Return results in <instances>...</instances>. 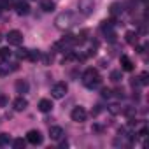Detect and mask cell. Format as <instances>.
<instances>
[{
	"label": "cell",
	"instance_id": "obj_25",
	"mask_svg": "<svg viewBox=\"0 0 149 149\" xmlns=\"http://www.w3.org/2000/svg\"><path fill=\"white\" fill-rule=\"evenodd\" d=\"M102 97H104V98H111V97H112V91L107 90V88H104V90H102Z\"/></svg>",
	"mask_w": 149,
	"mask_h": 149
},
{
	"label": "cell",
	"instance_id": "obj_14",
	"mask_svg": "<svg viewBox=\"0 0 149 149\" xmlns=\"http://www.w3.org/2000/svg\"><path fill=\"white\" fill-rule=\"evenodd\" d=\"M40 9L44 13H53L54 11V2H53V0H42V2H40Z\"/></svg>",
	"mask_w": 149,
	"mask_h": 149
},
{
	"label": "cell",
	"instance_id": "obj_21",
	"mask_svg": "<svg viewBox=\"0 0 149 149\" xmlns=\"http://www.w3.org/2000/svg\"><path fill=\"white\" fill-rule=\"evenodd\" d=\"M147 77H149V74H147V72H142V74H140V77H139V84L146 86V84L149 83V79H147Z\"/></svg>",
	"mask_w": 149,
	"mask_h": 149
},
{
	"label": "cell",
	"instance_id": "obj_18",
	"mask_svg": "<svg viewBox=\"0 0 149 149\" xmlns=\"http://www.w3.org/2000/svg\"><path fill=\"white\" fill-rule=\"evenodd\" d=\"M11 144V135L9 133H0V146H9Z\"/></svg>",
	"mask_w": 149,
	"mask_h": 149
},
{
	"label": "cell",
	"instance_id": "obj_4",
	"mask_svg": "<svg viewBox=\"0 0 149 149\" xmlns=\"http://www.w3.org/2000/svg\"><path fill=\"white\" fill-rule=\"evenodd\" d=\"M70 118H72V121H76V123H83V121H86L88 112H86L84 107H74L72 112H70Z\"/></svg>",
	"mask_w": 149,
	"mask_h": 149
},
{
	"label": "cell",
	"instance_id": "obj_24",
	"mask_svg": "<svg viewBox=\"0 0 149 149\" xmlns=\"http://www.w3.org/2000/svg\"><path fill=\"white\" fill-rule=\"evenodd\" d=\"M13 146H14L16 149H21V147H25V140H23V139H16V140L13 142Z\"/></svg>",
	"mask_w": 149,
	"mask_h": 149
},
{
	"label": "cell",
	"instance_id": "obj_17",
	"mask_svg": "<svg viewBox=\"0 0 149 149\" xmlns=\"http://www.w3.org/2000/svg\"><path fill=\"white\" fill-rule=\"evenodd\" d=\"M109 79H111L112 83H119V81L123 79V76H121V70H112V72H111V76H109Z\"/></svg>",
	"mask_w": 149,
	"mask_h": 149
},
{
	"label": "cell",
	"instance_id": "obj_22",
	"mask_svg": "<svg viewBox=\"0 0 149 149\" xmlns=\"http://www.w3.org/2000/svg\"><path fill=\"white\" fill-rule=\"evenodd\" d=\"M28 53H30V49H19V51L16 53V56H18L19 60H23V58H28Z\"/></svg>",
	"mask_w": 149,
	"mask_h": 149
},
{
	"label": "cell",
	"instance_id": "obj_10",
	"mask_svg": "<svg viewBox=\"0 0 149 149\" xmlns=\"http://www.w3.org/2000/svg\"><path fill=\"white\" fill-rule=\"evenodd\" d=\"M28 90H30V84H28L25 79H18V81H16V91H18V93L25 95V93H28Z\"/></svg>",
	"mask_w": 149,
	"mask_h": 149
},
{
	"label": "cell",
	"instance_id": "obj_15",
	"mask_svg": "<svg viewBox=\"0 0 149 149\" xmlns=\"http://www.w3.org/2000/svg\"><path fill=\"white\" fill-rule=\"evenodd\" d=\"M121 63H123V68H125V70H128V72L133 70V63H132V60H130L128 56L123 54V56H121Z\"/></svg>",
	"mask_w": 149,
	"mask_h": 149
},
{
	"label": "cell",
	"instance_id": "obj_7",
	"mask_svg": "<svg viewBox=\"0 0 149 149\" xmlns=\"http://www.w3.org/2000/svg\"><path fill=\"white\" fill-rule=\"evenodd\" d=\"M26 140L33 146H39V144H42V133L39 130H30L26 133Z\"/></svg>",
	"mask_w": 149,
	"mask_h": 149
},
{
	"label": "cell",
	"instance_id": "obj_19",
	"mask_svg": "<svg viewBox=\"0 0 149 149\" xmlns=\"http://www.w3.org/2000/svg\"><path fill=\"white\" fill-rule=\"evenodd\" d=\"M123 13V7L119 6V4H112V7H111V14L112 16H118V14H121Z\"/></svg>",
	"mask_w": 149,
	"mask_h": 149
},
{
	"label": "cell",
	"instance_id": "obj_1",
	"mask_svg": "<svg viewBox=\"0 0 149 149\" xmlns=\"http://www.w3.org/2000/svg\"><path fill=\"white\" fill-rule=\"evenodd\" d=\"M100 83H102V77H100V74H98L97 68H86L84 70V74H83V84L86 88H90V90L98 88Z\"/></svg>",
	"mask_w": 149,
	"mask_h": 149
},
{
	"label": "cell",
	"instance_id": "obj_8",
	"mask_svg": "<svg viewBox=\"0 0 149 149\" xmlns=\"http://www.w3.org/2000/svg\"><path fill=\"white\" fill-rule=\"evenodd\" d=\"M63 128H60V126H51L49 128V137H51V140H61L63 139Z\"/></svg>",
	"mask_w": 149,
	"mask_h": 149
},
{
	"label": "cell",
	"instance_id": "obj_9",
	"mask_svg": "<svg viewBox=\"0 0 149 149\" xmlns=\"http://www.w3.org/2000/svg\"><path fill=\"white\" fill-rule=\"evenodd\" d=\"M13 107H14V111L21 112V111H25V109L28 107V102H26V98H23V97H18V98L13 102Z\"/></svg>",
	"mask_w": 149,
	"mask_h": 149
},
{
	"label": "cell",
	"instance_id": "obj_5",
	"mask_svg": "<svg viewBox=\"0 0 149 149\" xmlns=\"http://www.w3.org/2000/svg\"><path fill=\"white\" fill-rule=\"evenodd\" d=\"M67 84L65 83H56L53 88H51V95H53V98H63L65 95H67Z\"/></svg>",
	"mask_w": 149,
	"mask_h": 149
},
{
	"label": "cell",
	"instance_id": "obj_26",
	"mask_svg": "<svg viewBox=\"0 0 149 149\" xmlns=\"http://www.w3.org/2000/svg\"><path fill=\"white\" fill-rule=\"evenodd\" d=\"M139 135H140V137H142V139H144V137H146V135H147V128H142V130H140V132H139Z\"/></svg>",
	"mask_w": 149,
	"mask_h": 149
},
{
	"label": "cell",
	"instance_id": "obj_13",
	"mask_svg": "<svg viewBox=\"0 0 149 149\" xmlns=\"http://www.w3.org/2000/svg\"><path fill=\"white\" fill-rule=\"evenodd\" d=\"M51 109H53V102H51V100L42 98V100L39 102V111H42V112H49Z\"/></svg>",
	"mask_w": 149,
	"mask_h": 149
},
{
	"label": "cell",
	"instance_id": "obj_27",
	"mask_svg": "<svg viewBox=\"0 0 149 149\" xmlns=\"http://www.w3.org/2000/svg\"><path fill=\"white\" fill-rule=\"evenodd\" d=\"M0 13H2V6H0Z\"/></svg>",
	"mask_w": 149,
	"mask_h": 149
},
{
	"label": "cell",
	"instance_id": "obj_23",
	"mask_svg": "<svg viewBox=\"0 0 149 149\" xmlns=\"http://www.w3.org/2000/svg\"><path fill=\"white\" fill-rule=\"evenodd\" d=\"M109 111H111L112 114H119V112H121V107H119L118 104H112V105H109Z\"/></svg>",
	"mask_w": 149,
	"mask_h": 149
},
{
	"label": "cell",
	"instance_id": "obj_6",
	"mask_svg": "<svg viewBox=\"0 0 149 149\" xmlns=\"http://www.w3.org/2000/svg\"><path fill=\"white\" fill-rule=\"evenodd\" d=\"M7 40H9L11 46H19V44L23 42V33H21L19 30H11V32L7 33Z\"/></svg>",
	"mask_w": 149,
	"mask_h": 149
},
{
	"label": "cell",
	"instance_id": "obj_16",
	"mask_svg": "<svg viewBox=\"0 0 149 149\" xmlns=\"http://www.w3.org/2000/svg\"><path fill=\"white\" fill-rule=\"evenodd\" d=\"M137 40H139V35H137L135 32H126V42H128V44L135 46V44H137Z\"/></svg>",
	"mask_w": 149,
	"mask_h": 149
},
{
	"label": "cell",
	"instance_id": "obj_3",
	"mask_svg": "<svg viewBox=\"0 0 149 149\" xmlns=\"http://www.w3.org/2000/svg\"><path fill=\"white\" fill-rule=\"evenodd\" d=\"M95 6H97L95 0H79V2H77L79 13L84 14V16H91L95 13Z\"/></svg>",
	"mask_w": 149,
	"mask_h": 149
},
{
	"label": "cell",
	"instance_id": "obj_11",
	"mask_svg": "<svg viewBox=\"0 0 149 149\" xmlns=\"http://www.w3.org/2000/svg\"><path fill=\"white\" fill-rule=\"evenodd\" d=\"M14 68H16V67H11V63H9L7 60H4L2 63H0V76H9Z\"/></svg>",
	"mask_w": 149,
	"mask_h": 149
},
{
	"label": "cell",
	"instance_id": "obj_20",
	"mask_svg": "<svg viewBox=\"0 0 149 149\" xmlns=\"http://www.w3.org/2000/svg\"><path fill=\"white\" fill-rule=\"evenodd\" d=\"M11 54H13V51H11L9 47H2V49H0V56H2L4 60H9Z\"/></svg>",
	"mask_w": 149,
	"mask_h": 149
},
{
	"label": "cell",
	"instance_id": "obj_12",
	"mask_svg": "<svg viewBox=\"0 0 149 149\" xmlns=\"http://www.w3.org/2000/svg\"><path fill=\"white\" fill-rule=\"evenodd\" d=\"M16 13H18L19 16H26V14L30 13V6H28L26 2H18V4H16Z\"/></svg>",
	"mask_w": 149,
	"mask_h": 149
},
{
	"label": "cell",
	"instance_id": "obj_2",
	"mask_svg": "<svg viewBox=\"0 0 149 149\" xmlns=\"http://www.w3.org/2000/svg\"><path fill=\"white\" fill-rule=\"evenodd\" d=\"M74 23H76V16H74V13H70V11L60 13V14L56 16V19H54V25H56V28H60V30H67V28L74 26Z\"/></svg>",
	"mask_w": 149,
	"mask_h": 149
}]
</instances>
